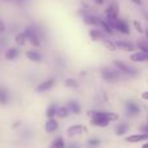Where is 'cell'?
<instances>
[{
    "instance_id": "6",
    "label": "cell",
    "mask_w": 148,
    "mask_h": 148,
    "mask_svg": "<svg viewBox=\"0 0 148 148\" xmlns=\"http://www.w3.org/2000/svg\"><path fill=\"white\" fill-rule=\"evenodd\" d=\"M139 112H140V108H139V105L136 104V103H134V101L126 103V113H127L129 116H135V114H138Z\"/></svg>"
},
{
    "instance_id": "2",
    "label": "cell",
    "mask_w": 148,
    "mask_h": 148,
    "mask_svg": "<svg viewBox=\"0 0 148 148\" xmlns=\"http://www.w3.org/2000/svg\"><path fill=\"white\" fill-rule=\"evenodd\" d=\"M107 22L110 25V27L113 30H118L122 34H129L130 33V29H129V25L125 22V21L120 20V18H114V20H107Z\"/></svg>"
},
{
    "instance_id": "27",
    "label": "cell",
    "mask_w": 148,
    "mask_h": 148,
    "mask_svg": "<svg viewBox=\"0 0 148 148\" xmlns=\"http://www.w3.org/2000/svg\"><path fill=\"white\" fill-rule=\"evenodd\" d=\"M16 55H17V51H16V49H10V51L8 52L7 56H8V59H13Z\"/></svg>"
},
{
    "instance_id": "34",
    "label": "cell",
    "mask_w": 148,
    "mask_h": 148,
    "mask_svg": "<svg viewBox=\"0 0 148 148\" xmlns=\"http://www.w3.org/2000/svg\"><path fill=\"white\" fill-rule=\"evenodd\" d=\"M143 148H148V143H146V144H144V146H143Z\"/></svg>"
},
{
    "instance_id": "13",
    "label": "cell",
    "mask_w": 148,
    "mask_h": 148,
    "mask_svg": "<svg viewBox=\"0 0 148 148\" xmlns=\"http://www.w3.org/2000/svg\"><path fill=\"white\" fill-rule=\"evenodd\" d=\"M136 44H138V48L140 49V52L148 53V42L147 40H144V39H138Z\"/></svg>"
},
{
    "instance_id": "5",
    "label": "cell",
    "mask_w": 148,
    "mask_h": 148,
    "mask_svg": "<svg viewBox=\"0 0 148 148\" xmlns=\"http://www.w3.org/2000/svg\"><path fill=\"white\" fill-rule=\"evenodd\" d=\"M105 14H107V20H114L118 18V5L117 3H110L109 7L105 10Z\"/></svg>"
},
{
    "instance_id": "26",
    "label": "cell",
    "mask_w": 148,
    "mask_h": 148,
    "mask_svg": "<svg viewBox=\"0 0 148 148\" xmlns=\"http://www.w3.org/2000/svg\"><path fill=\"white\" fill-rule=\"evenodd\" d=\"M134 26H135V29H136V31H138V33H142V31H143L142 25L138 22V21H134Z\"/></svg>"
},
{
    "instance_id": "14",
    "label": "cell",
    "mask_w": 148,
    "mask_h": 148,
    "mask_svg": "<svg viewBox=\"0 0 148 148\" xmlns=\"http://www.w3.org/2000/svg\"><path fill=\"white\" fill-rule=\"evenodd\" d=\"M69 109H68V107H60V108H57V110H56V114L59 116L60 118H65V117H68V114H69Z\"/></svg>"
},
{
    "instance_id": "10",
    "label": "cell",
    "mask_w": 148,
    "mask_h": 148,
    "mask_svg": "<svg viewBox=\"0 0 148 148\" xmlns=\"http://www.w3.org/2000/svg\"><path fill=\"white\" fill-rule=\"evenodd\" d=\"M148 139V134H136V135H130L126 138V142L129 143H138V142H143Z\"/></svg>"
},
{
    "instance_id": "7",
    "label": "cell",
    "mask_w": 148,
    "mask_h": 148,
    "mask_svg": "<svg viewBox=\"0 0 148 148\" xmlns=\"http://www.w3.org/2000/svg\"><path fill=\"white\" fill-rule=\"evenodd\" d=\"M114 46H116V48H120V49L126 51V52H131L135 49V47H134L130 42H125V40H117L114 43Z\"/></svg>"
},
{
    "instance_id": "30",
    "label": "cell",
    "mask_w": 148,
    "mask_h": 148,
    "mask_svg": "<svg viewBox=\"0 0 148 148\" xmlns=\"http://www.w3.org/2000/svg\"><path fill=\"white\" fill-rule=\"evenodd\" d=\"M140 130H142V133H144V134H148V125L143 126V127H140Z\"/></svg>"
},
{
    "instance_id": "15",
    "label": "cell",
    "mask_w": 148,
    "mask_h": 148,
    "mask_svg": "<svg viewBox=\"0 0 148 148\" xmlns=\"http://www.w3.org/2000/svg\"><path fill=\"white\" fill-rule=\"evenodd\" d=\"M68 109H69V112H72V113H79L81 112V108H79V104L78 103H75V101H70L69 104H68Z\"/></svg>"
},
{
    "instance_id": "18",
    "label": "cell",
    "mask_w": 148,
    "mask_h": 148,
    "mask_svg": "<svg viewBox=\"0 0 148 148\" xmlns=\"http://www.w3.org/2000/svg\"><path fill=\"white\" fill-rule=\"evenodd\" d=\"M26 56H27L30 60H33V61H40L42 60V56L35 51H29L27 53H26Z\"/></svg>"
},
{
    "instance_id": "12",
    "label": "cell",
    "mask_w": 148,
    "mask_h": 148,
    "mask_svg": "<svg viewBox=\"0 0 148 148\" xmlns=\"http://www.w3.org/2000/svg\"><path fill=\"white\" fill-rule=\"evenodd\" d=\"M57 121L53 120V118H49L48 121L46 122V131L47 133H53L55 130L57 129Z\"/></svg>"
},
{
    "instance_id": "9",
    "label": "cell",
    "mask_w": 148,
    "mask_h": 148,
    "mask_svg": "<svg viewBox=\"0 0 148 148\" xmlns=\"http://www.w3.org/2000/svg\"><path fill=\"white\" fill-rule=\"evenodd\" d=\"M53 84H55V79L53 78L47 79V81H44L43 83H40L38 87H36V92H44V91H47V90H49L51 87H53Z\"/></svg>"
},
{
    "instance_id": "4",
    "label": "cell",
    "mask_w": 148,
    "mask_h": 148,
    "mask_svg": "<svg viewBox=\"0 0 148 148\" xmlns=\"http://www.w3.org/2000/svg\"><path fill=\"white\" fill-rule=\"evenodd\" d=\"M101 74H103V78L109 82H114L120 78V73H118L117 70L109 69V68H104V69L101 70Z\"/></svg>"
},
{
    "instance_id": "28",
    "label": "cell",
    "mask_w": 148,
    "mask_h": 148,
    "mask_svg": "<svg viewBox=\"0 0 148 148\" xmlns=\"http://www.w3.org/2000/svg\"><path fill=\"white\" fill-rule=\"evenodd\" d=\"M17 42H18V44H21V46H22V44L25 43V35H20V36H18Z\"/></svg>"
},
{
    "instance_id": "20",
    "label": "cell",
    "mask_w": 148,
    "mask_h": 148,
    "mask_svg": "<svg viewBox=\"0 0 148 148\" xmlns=\"http://www.w3.org/2000/svg\"><path fill=\"white\" fill-rule=\"evenodd\" d=\"M64 139L62 138H56L53 142H52V144H51V147L49 148H64Z\"/></svg>"
},
{
    "instance_id": "32",
    "label": "cell",
    "mask_w": 148,
    "mask_h": 148,
    "mask_svg": "<svg viewBox=\"0 0 148 148\" xmlns=\"http://www.w3.org/2000/svg\"><path fill=\"white\" fill-rule=\"evenodd\" d=\"M95 3H96V4H99V5H101L103 3H104V0H94Z\"/></svg>"
},
{
    "instance_id": "23",
    "label": "cell",
    "mask_w": 148,
    "mask_h": 148,
    "mask_svg": "<svg viewBox=\"0 0 148 148\" xmlns=\"http://www.w3.org/2000/svg\"><path fill=\"white\" fill-rule=\"evenodd\" d=\"M99 25L101 26V27L104 29V30L107 31L108 34H112V33H113V29L110 27V25H109V23L107 22V21H100V23H99Z\"/></svg>"
},
{
    "instance_id": "1",
    "label": "cell",
    "mask_w": 148,
    "mask_h": 148,
    "mask_svg": "<svg viewBox=\"0 0 148 148\" xmlns=\"http://www.w3.org/2000/svg\"><path fill=\"white\" fill-rule=\"evenodd\" d=\"M88 114L91 116V123L95 126H107L110 121H117L118 114L116 113H107V112H88Z\"/></svg>"
},
{
    "instance_id": "19",
    "label": "cell",
    "mask_w": 148,
    "mask_h": 148,
    "mask_svg": "<svg viewBox=\"0 0 148 148\" xmlns=\"http://www.w3.org/2000/svg\"><path fill=\"white\" fill-rule=\"evenodd\" d=\"M84 22H86L87 25H99L100 20H97L94 16H86V17H84Z\"/></svg>"
},
{
    "instance_id": "24",
    "label": "cell",
    "mask_w": 148,
    "mask_h": 148,
    "mask_svg": "<svg viewBox=\"0 0 148 148\" xmlns=\"http://www.w3.org/2000/svg\"><path fill=\"white\" fill-rule=\"evenodd\" d=\"M65 86L72 87V88H75V87H78V83H77V81L69 78V79H66V81H65Z\"/></svg>"
},
{
    "instance_id": "33",
    "label": "cell",
    "mask_w": 148,
    "mask_h": 148,
    "mask_svg": "<svg viewBox=\"0 0 148 148\" xmlns=\"http://www.w3.org/2000/svg\"><path fill=\"white\" fill-rule=\"evenodd\" d=\"M133 3H135V4H138V5H140L142 4V0H131Z\"/></svg>"
},
{
    "instance_id": "11",
    "label": "cell",
    "mask_w": 148,
    "mask_h": 148,
    "mask_svg": "<svg viewBox=\"0 0 148 148\" xmlns=\"http://www.w3.org/2000/svg\"><path fill=\"white\" fill-rule=\"evenodd\" d=\"M131 61L134 62H143V61H148V53H144V52H136V53L131 55Z\"/></svg>"
},
{
    "instance_id": "16",
    "label": "cell",
    "mask_w": 148,
    "mask_h": 148,
    "mask_svg": "<svg viewBox=\"0 0 148 148\" xmlns=\"http://www.w3.org/2000/svg\"><path fill=\"white\" fill-rule=\"evenodd\" d=\"M127 130H129L127 123H120V125L116 127V134H117V135H123Z\"/></svg>"
},
{
    "instance_id": "31",
    "label": "cell",
    "mask_w": 148,
    "mask_h": 148,
    "mask_svg": "<svg viewBox=\"0 0 148 148\" xmlns=\"http://www.w3.org/2000/svg\"><path fill=\"white\" fill-rule=\"evenodd\" d=\"M142 99H143V100H148V91H146V92H143V94H142Z\"/></svg>"
},
{
    "instance_id": "25",
    "label": "cell",
    "mask_w": 148,
    "mask_h": 148,
    "mask_svg": "<svg viewBox=\"0 0 148 148\" xmlns=\"http://www.w3.org/2000/svg\"><path fill=\"white\" fill-rule=\"evenodd\" d=\"M104 44H105V47H107L109 51H114V49H116L114 43H112L110 40H104Z\"/></svg>"
},
{
    "instance_id": "22",
    "label": "cell",
    "mask_w": 148,
    "mask_h": 148,
    "mask_svg": "<svg viewBox=\"0 0 148 148\" xmlns=\"http://www.w3.org/2000/svg\"><path fill=\"white\" fill-rule=\"evenodd\" d=\"M56 110H57L56 105H53V104L49 105L48 109H47V117H48V118H53L55 114H56Z\"/></svg>"
},
{
    "instance_id": "17",
    "label": "cell",
    "mask_w": 148,
    "mask_h": 148,
    "mask_svg": "<svg viewBox=\"0 0 148 148\" xmlns=\"http://www.w3.org/2000/svg\"><path fill=\"white\" fill-rule=\"evenodd\" d=\"M27 36H29V39H30V42H31V44H33V46H35V47H39V46H40L39 38H38V36H36L34 33H30V31H27Z\"/></svg>"
},
{
    "instance_id": "8",
    "label": "cell",
    "mask_w": 148,
    "mask_h": 148,
    "mask_svg": "<svg viewBox=\"0 0 148 148\" xmlns=\"http://www.w3.org/2000/svg\"><path fill=\"white\" fill-rule=\"evenodd\" d=\"M86 127L82 125H73L68 129V135L69 136H75V135H79L82 133H86Z\"/></svg>"
},
{
    "instance_id": "3",
    "label": "cell",
    "mask_w": 148,
    "mask_h": 148,
    "mask_svg": "<svg viewBox=\"0 0 148 148\" xmlns=\"http://www.w3.org/2000/svg\"><path fill=\"white\" fill-rule=\"evenodd\" d=\"M113 65H114L120 72H122L123 74H127V75H130V77H135L136 74H138V70L136 69L129 66V65H126L123 61H120V60H114V61H113Z\"/></svg>"
},
{
    "instance_id": "29",
    "label": "cell",
    "mask_w": 148,
    "mask_h": 148,
    "mask_svg": "<svg viewBox=\"0 0 148 148\" xmlns=\"http://www.w3.org/2000/svg\"><path fill=\"white\" fill-rule=\"evenodd\" d=\"M99 139H91V140H88V144L90 146H96V144H99Z\"/></svg>"
},
{
    "instance_id": "35",
    "label": "cell",
    "mask_w": 148,
    "mask_h": 148,
    "mask_svg": "<svg viewBox=\"0 0 148 148\" xmlns=\"http://www.w3.org/2000/svg\"><path fill=\"white\" fill-rule=\"evenodd\" d=\"M146 35H147V39H148V29H147V31H146Z\"/></svg>"
},
{
    "instance_id": "21",
    "label": "cell",
    "mask_w": 148,
    "mask_h": 148,
    "mask_svg": "<svg viewBox=\"0 0 148 148\" xmlns=\"http://www.w3.org/2000/svg\"><path fill=\"white\" fill-rule=\"evenodd\" d=\"M90 36H91L94 40H99V39H103V34L100 30H91L90 31Z\"/></svg>"
}]
</instances>
